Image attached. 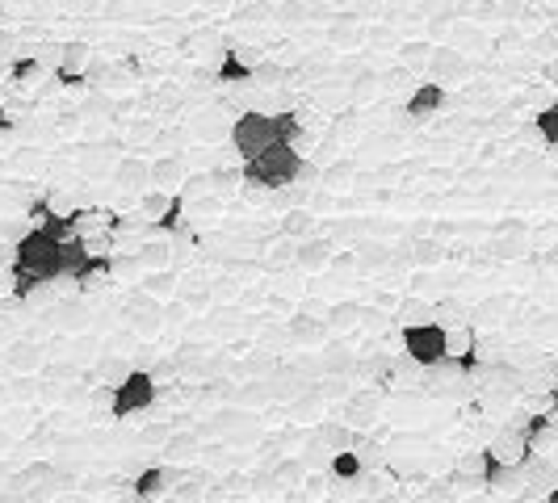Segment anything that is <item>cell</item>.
Here are the masks:
<instances>
[{
  "label": "cell",
  "instance_id": "6da1fadb",
  "mask_svg": "<svg viewBox=\"0 0 558 503\" xmlns=\"http://www.w3.org/2000/svg\"><path fill=\"white\" fill-rule=\"evenodd\" d=\"M298 176H303V151L273 143L269 151H260V156H252V159H244V173H239V181H248V185H256V189H269V193H277V189H290Z\"/></svg>",
  "mask_w": 558,
  "mask_h": 503
},
{
  "label": "cell",
  "instance_id": "7a4b0ae2",
  "mask_svg": "<svg viewBox=\"0 0 558 503\" xmlns=\"http://www.w3.org/2000/svg\"><path fill=\"white\" fill-rule=\"evenodd\" d=\"M13 265L34 273L43 285L55 282V277H59V244L47 239L43 231H26V236L13 244Z\"/></svg>",
  "mask_w": 558,
  "mask_h": 503
},
{
  "label": "cell",
  "instance_id": "3957f363",
  "mask_svg": "<svg viewBox=\"0 0 558 503\" xmlns=\"http://www.w3.org/2000/svg\"><path fill=\"white\" fill-rule=\"evenodd\" d=\"M156 403V377L147 374V369H130L118 386L110 391V411L118 420H127V415H139Z\"/></svg>",
  "mask_w": 558,
  "mask_h": 503
},
{
  "label": "cell",
  "instance_id": "277c9868",
  "mask_svg": "<svg viewBox=\"0 0 558 503\" xmlns=\"http://www.w3.org/2000/svg\"><path fill=\"white\" fill-rule=\"evenodd\" d=\"M399 340H403V357H412L420 369L446 361V328L437 323H407L399 331Z\"/></svg>",
  "mask_w": 558,
  "mask_h": 503
},
{
  "label": "cell",
  "instance_id": "5b68a950",
  "mask_svg": "<svg viewBox=\"0 0 558 503\" xmlns=\"http://www.w3.org/2000/svg\"><path fill=\"white\" fill-rule=\"evenodd\" d=\"M273 143H277L273 139V118L265 110H244L236 122H231V147H236L244 159L269 151Z\"/></svg>",
  "mask_w": 558,
  "mask_h": 503
},
{
  "label": "cell",
  "instance_id": "8992f818",
  "mask_svg": "<svg viewBox=\"0 0 558 503\" xmlns=\"http://www.w3.org/2000/svg\"><path fill=\"white\" fill-rule=\"evenodd\" d=\"M487 457H492L495 466H529V457H533V445L525 440V432H516V428H500L487 445Z\"/></svg>",
  "mask_w": 558,
  "mask_h": 503
},
{
  "label": "cell",
  "instance_id": "52a82bcc",
  "mask_svg": "<svg viewBox=\"0 0 558 503\" xmlns=\"http://www.w3.org/2000/svg\"><path fill=\"white\" fill-rule=\"evenodd\" d=\"M424 67H429L432 84H441V80H458L466 76V59L458 47H437L429 50V59H424Z\"/></svg>",
  "mask_w": 558,
  "mask_h": 503
},
{
  "label": "cell",
  "instance_id": "ba28073f",
  "mask_svg": "<svg viewBox=\"0 0 558 503\" xmlns=\"http://www.w3.org/2000/svg\"><path fill=\"white\" fill-rule=\"evenodd\" d=\"M446 105V84H415V93L407 97V118L424 122Z\"/></svg>",
  "mask_w": 558,
  "mask_h": 503
},
{
  "label": "cell",
  "instance_id": "9c48e42d",
  "mask_svg": "<svg viewBox=\"0 0 558 503\" xmlns=\"http://www.w3.org/2000/svg\"><path fill=\"white\" fill-rule=\"evenodd\" d=\"M181 181H185L181 156H164V159H156V164H147V185L156 189V193H173Z\"/></svg>",
  "mask_w": 558,
  "mask_h": 503
},
{
  "label": "cell",
  "instance_id": "30bf717a",
  "mask_svg": "<svg viewBox=\"0 0 558 503\" xmlns=\"http://www.w3.org/2000/svg\"><path fill=\"white\" fill-rule=\"evenodd\" d=\"M89 260H93V252H89V244L80 236L64 239L59 244V277H84V268H89Z\"/></svg>",
  "mask_w": 558,
  "mask_h": 503
},
{
  "label": "cell",
  "instance_id": "8fae6325",
  "mask_svg": "<svg viewBox=\"0 0 558 503\" xmlns=\"http://www.w3.org/2000/svg\"><path fill=\"white\" fill-rule=\"evenodd\" d=\"M113 181H118V189H127V193H139V189H147V159L127 156L118 168H113Z\"/></svg>",
  "mask_w": 558,
  "mask_h": 503
},
{
  "label": "cell",
  "instance_id": "7c38bea8",
  "mask_svg": "<svg viewBox=\"0 0 558 503\" xmlns=\"http://www.w3.org/2000/svg\"><path fill=\"white\" fill-rule=\"evenodd\" d=\"M130 487H135L139 499H159L168 491V466H147V470H139V478Z\"/></svg>",
  "mask_w": 558,
  "mask_h": 503
},
{
  "label": "cell",
  "instance_id": "4fadbf2b",
  "mask_svg": "<svg viewBox=\"0 0 558 503\" xmlns=\"http://www.w3.org/2000/svg\"><path fill=\"white\" fill-rule=\"evenodd\" d=\"M80 72H89V47L84 43H67L64 55H59V80L64 84H76Z\"/></svg>",
  "mask_w": 558,
  "mask_h": 503
},
{
  "label": "cell",
  "instance_id": "5bb4252c",
  "mask_svg": "<svg viewBox=\"0 0 558 503\" xmlns=\"http://www.w3.org/2000/svg\"><path fill=\"white\" fill-rule=\"evenodd\" d=\"M487 470H492V457H487V449H470V453L458 457V478H462V483H475V487H483Z\"/></svg>",
  "mask_w": 558,
  "mask_h": 503
},
{
  "label": "cell",
  "instance_id": "9a60e30c",
  "mask_svg": "<svg viewBox=\"0 0 558 503\" xmlns=\"http://www.w3.org/2000/svg\"><path fill=\"white\" fill-rule=\"evenodd\" d=\"M269 118H273V139L282 143V147H294V151H298V147H303V122H298L290 110L269 113Z\"/></svg>",
  "mask_w": 558,
  "mask_h": 503
},
{
  "label": "cell",
  "instance_id": "2e32d148",
  "mask_svg": "<svg viewBox=\"0 0 558 503\" xmlns=\"http://www.w3.org/2000/svg\"><path fill=\"white\" fill-rule=\"evenodd\" d=\"M328 474H332V483H357L361 478V461H357V453H349V449H340V453H328Z\"/></svg>",
  "mask_w": 558,
  "mask_h": 503
},
{
  "label": "cell",
  "instance_id": "e0dca14e",
  "mask_svg": "<svg viewBox=\"0 0 558 503\" xmlns=\"http://www.w3.org/2000/svg\"><path fill=\"white\" fill-rule=\"evenodd\" d=\"M323 336H328V323L323 319H306V314L290 319V340L294 344H323Z\"/></svg>",
  "mask_w": 558,
  "mask_h": 503
},
{
  "label": "cell",
  "instance_id": "ac0fdd59",
  "mask_svg": "<svg viewBox=\"0 0 558 503\" xmlns=\"http://www.w3.org/2000/svg\"><path fill=\"white\" fill-rule=\"evenodd\" d=\"M315 440H319V445H328L332 453H340V449H349V445H353V428H345V424H319L315 428Z\"/></svg>",
  "mask_w": 558,
  "mask_h": 503
},
{
  "label": "cell",
  "instance_id": "d6986e66",
  "mask_svg": "<svg viewBox=\"0 0 558 503\" xmlns=\"http://www.w3.org/2000/svg\"><path fill=\"white\" fill-rule=\"evenodd\" d=\"M38 231H43L47 239H55V244H64V239L80 236V231H76V219H67V214H47Z\"/></svg>",
  "mask_w": 558,
  "mask_h": 503
},
{
  "label": "cell",
  "instance_id": "ffe728a7",
  "mask_svg": "<svg viewBox=\"0 0 558 503\" xmlns=\"http://www.w3.org/2000/svg\"><path fill=\"white\" fill-rule=\"evenodd\" d=\"M130 374V365L122 361V357H101V361H97V369H93V377L97 382H105V386H118V382H122V377Z\"/></svg>",
  "mask_w": 558,
  "mask_h": 503
},
{
  "label": "cell",
  "instance_id": "44dd1931",
  "mask_svg": "<svg viewBox=\"0 0 558 503\" xmlns=\"http://www.w3.org/2000/svg\"><path fill=\"white\" fill-rule=\"evenodd\" d=\"M219 80H227V84H248L252 80V63H239L236 50H227L223 67H219Z\"/></svg>",
  "mask_w": 558,
  "mask_h": 503
},
{
  "label": "cell",
  "instance_id": "7402d4cb",
  "mask_svg": "<svg viewBox=\"0 0 558 503\" xmlns=\"http://www.w3.org/2000/svg\"><path fill=\"white\" fill-rule=\"evenodd\" d=\"M286 80V67L282 63H252V80L248 84H260V89H277Z\"/></svg>",
  "mask_w": 558,
  "mask_h": 503
},
{
  "label": "cell",
  "instance_id": "603a6c76",
  "mask_svg": "<svg viewBox=\"0 0 558 503\" xmlns=\"http://www.w3.org/2000/svg\"><path fill=\"white\" fill-rule=\"evenodd\" d=\"M315 231V219L306 210H286L282 214V236H311Z\"/></svg>",
  "mask_w": 558,
  "mask_h": 503
},
{
  "label": "cell",
  "instance_id": "cb8c5ba5",
  "mask_svg": "<svg viewBox=\"0 0 558 503\" xmlns=\"http://www.w3.org/2000/svg\"><path fill=\"white\" fill-rule=\"evenodd\" d=\"M328 252H332L328 244H319V239H306L303 248H298V265H303V268H323V265H328Z\"/></svg>",
  "mask_w": 558,
  "mask_h": 503
},
{
  "label": "cell",
  "instance_id": "d4e9b609",
  "mask_svg": "<svg viewBox=\"0 0 558 503\" xmlns=\"http://www.w3.org/2000/svg\"><path fill=\"white\" fill-rule=\"evenodd\" d=\"M176 285V273H147V298H168Z\"/></svg>",
  "mask_w": 558,
  "mask_h": 503
},
{
  "label": "cell",
  "instance_id": "484cf974",
  "mask_svg": "<svg viewBox=\"0 0 558 503\" xmlns=\"http://www.w3.org/2000/svg\"><path fill=\"white\" fill-rule=\"evenodd\" d=\"M512 302L508 298H495V302H483V306H478L475 311V323H500V314L508 311Z\"/></svg>",
  "mask_w": 558,
  "mask_h": 503
},
{
  "label": "cell",
  "instance_id": "4316f807",
  "mask_svg": "<svg viewBox=\"0 0 558 503\" xmlns=\"http://www.w3.org/2000/svg\"><path fill=\"white\" fill-rule=\"evenodd\" d=\"M554 118H558V110L554 105H546L533 122H538V130H542V139H546V147H554V139H558V130H554Z\"/></svg>",
  "mask_w": 558,
  "mask_h": 503
},
{
  "label": "cell",
  "instance_id": "83f0119b",
  "mask_svg": "<svg viewBox=\"0 0 558 503\" xmlns=\"http://www.w3.org/2000/svg\"><path fill=\"white\" fill-rule=\"evenodd\" d=\"M164 453L173 457V461H185V457H193V453H198V440H193V437H176L173 445L164 449Z\"/></svg>",
  "mask_w": 558,
  "mask_h": 503
},
{
  "label": "cell",
  "instance_id": "f1b7e54d",
  "mask_svg": "<svg viewBox=\"0 0 558 503\" xmlns=\"http://www.w3.org/2000/svg\"><path fill=\"white\" fill-rule=\"evenodd\" d=\"M139 260H143L147 268H164V265H168V248H164V244H147Z\"/></svg>",
  "mask_w": 558,
  "mask_h": 503
},
{
  "label": "cell",
  "instance_id": "f546056e",
  "mask_svg": "<svg viewBox=\"0 0 558 503\" xmlns=\"http://www.w3.org/2000/svg\"><path fill=\"white\" fill-rule=\"evenodd\" d=\"M429 50L432 47H424V43H407V47H403V63H407V67H424Z\"/></svg>",
  "mask_w": 558,
  "mask_h": 503
},
{
  "label": "cell",
  "instance_id": "4dcf8cb0",
  "mask_svg": "<svg viewBox=\"0 0 558 503\" xmlns=\"http://www.w3.org/2000/svg\"><path fill=\"white\" fill-rule=\"evenodd\" d=\"M303 461H282L277 466V483H303Z\"/></svg>",
  "mask_w": 558,
  "mask_h": 503
},
{
  "label": "cell",
  "instance_id": "1f68e13d",
  "mask_svg": "<svg viewBox=\"0 0 558 503\" xmlns=\"http://www.w3.org/2000/svg\"><path fill=\"white\" fill-rule=\"evenodd\" d=\"M38 285H43V282H38L34 273H26V268H17V273H13V290H17V294H30V290H38Z\"/></svg>",
  "mask_w": 558,
  "mask_h": 503
},
{
  "label": "cell",
  "instance_id": "d6a6232c",
  "mask_svg": "<svg viewBox=\"0 0 558 503\" xmlns=\"http://www.w3.org/2000/svg\"><path fill=\"white\" fill-rule=\"evenodd\" d=\"M168 202H173L168 193H147V197H143V210H147V214H159V210H168Z\"/></svg>",
  "mask_w": 558,
  "mask_h": 503
},
{
  "label": "cell",
  "instance_id": "836d02e7",
  "mask_svg": "<svg viewBox=\"0 0 558 503\" xmlns=\"http://www.w3.org/2000/svg\"><path fill=\"white\" fill-rule=\"evenodd\" d=\"M34 361H38V348H34V344L13 348V365H34Z\"/></svg>",
  "mask_w": 558,
  "mask_h": 503
},
{
  "label": "cell",
  "instance_id": "e575fe53",
  "mask_svg": "<svg viewBox=\"0 0 558 503\" xmlns=\"http://www.w3.org/2000/svg\"><path fill=\"white\" fill-rule=\"evenodd\" d=\"M176 219H181V197H173V202H168V210H164V219H159V227H168V231H173V227H176Z\"/></svg>",
  "mask_w": 558,
  "mask_h": 503
},
{
  "label": "cell",
  "instance_id": "d590c367",
  "mask_svg": "<svg viewBox=\"0 0 558 503\" xmlns=\"http://www.w3.org/2000/svg\"><path fill=\"white\" fill-rule=\"evenodd\" d=\"M34 72H38V63H34V59H26V63H13V76H17V80H30Z\"/></svg>",
  "mask_w": 558,
  "mask_h": 503
},
{
  "label": "cell",
  "instance_id": "8d00e7d4",
  "mask_svg": "<svg viewBox=\"0 0 558 503\" xmlns=\"http://www.w3.org/2000/svg\"><path fill=\"white\" fill-rule=\"evenodd\" d=\"M9 478H13V470H9V466H4V461H0V487H4V483H9Z\"/></svg>",
  "mask_w": 558,
  "mask_h": 503
},
{
  "label": "cell",
  "instance_id": "74e56055",
  "mask_svg": "<svg viewBox=\"0 0 558 503\" xmlns=\"http://www.w3.org/2000/svg\"><path fill=\"white\" fill-rule=\"evenodd\" d=\"M4 260H13V252H9L4 244H0V265H4Z\"/></svg>",
  "mask_w": 558,
  "mask_h": 503
}]
</instances>
